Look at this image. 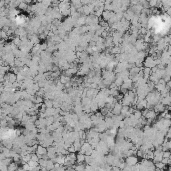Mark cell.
Returning <instances> with one entry per match:
<instances>
[{
  "mask_svg": "<svg viewBox=\"0 0 171 171\" xmlns=\"http://www.w3.org/2000/svg\"><path fill=\"white\" fill-rule=\"evenodd\" d=\"M114 83H115V85L117 86V87L120 88L121 86L123 85L124 80H123L122 78H121V77H118V76H117V77H116V79H115V81H114Z\"/></svg>",
  "mask_w": 171,
  "mask_h": 171,
  "instance_id": "obj_11",
  "label": "cell"
},
{
  "mask_svg": "<svg viewBox=\"0 0 171 171\" xmlns=\"http://www.w3.org/2000/svg\"><path fill=\"white\" fill-rule=\"evenodd\" d=\"M44 105L46 106V108H53V100H45Z\"/></svg>",
  "mask_w": 171,
  "mask_h": 171,
  "instance_id": "obj_14",
  "label": "cell"
},
{
  "mask_svg": "<svg viewBox=\"0 0 171 171\" xmlns=\"http://www.w3.org/2000/svg\"><path fill=\"white\" fill-rule=\"evenodd\" d=\"M85 159H86V155L81 152L76 154V161H77V164H83L85 162Z\"/></svg>",
  "mask_w": 171,
  "mask_h": 171,
  "instance_id": "obj_7",
  "label": "cell"
},
{
  "mask_svg": "<svg viewBox=\"0 0 171 171\" xmlns=\"http://www.w3.org/2000/svg\"><path fill=\"white\" fill-rule=\"evenodd\" d=\"M115 15V12H113V11H107V10H104V12L102 14V19L104 21H106V22H109L110 19H111L113 16Z\"/></svg>",
  "mask_w": 171,
  "mask_h": 171,
  "instance_id": "obj_5",
  "label": "cell"
},
{
  "mask_svg": "<svg viewBox=\"0 0 171 171\" xmlns=\"http://www.w3.org/2000/svg\"><path fill=\"white\" fill-rule=\"evenodd\" d=\"M18 169H19L18 168V164L16 162H14V161L8 166V171H18Z\"/></svg>",
  "mask_w": 171,
  "mask_h": 171,
  "instance_id": "obj_10",
  "label": "cell"
},
{
  "mask_svg": "<svg viewBox=\"0 0 171 171\" xmlns=\"http://www.w3.org/2000/svg\"><path fill=\"white\" fill-rule=\"evenodd\" d=\"M125 163H126V165L133 167V166H135V165L138 164V157H137V156H135V155L129 156V157H127L125 159Z\"/></svg>",
  "mask_w": 171,
  "mask_h": 171,
  "instance_id": "obj_3",
  "label": "cell"
},
{
  "mask_svg": "<svg viewBox=\"0 0 171 171\" xmlns=\"http://www.w3.org/2000/svg\"><path fill=\"white\" fill-rule=\"evenodd\" d=\"M153 110L156 112V113H158V112H161V113H162V112L165 111V106L161 102H159V103H157V104L155 105V106H154Z\"/></svg>",
  "mask_w": 171,
  "mask_h": 171,
  "instance_id": "obj_8",
  "label": "cell"
},
{
  "mask_svg": "<svg viewBox=\"0 0 171 171\" xmlns=\"http://www.w3.org/2000/svg\"><path fill=\"white\" fill-rule=\"evenodd\" d=\"M29 7H30V6H28V3H27V2H26V1H24V2H21L20 5H19V7H18V8L21 9V10H26V9H28Z\"/></svg>",
  "mask_w": 171,
  "mask_h": 171,
  "instance_id": "obj_12",
  "label": "cell"
},
{
  "mask_svg": "<svg viewBox=\"0 0 171 171\" xmlns=\"http://www.w3.org/2000/svg\"><path fill=\"white\" fill-rule=\"evenodd\" d=\"M18 171H26V170H24L23 168H19V169H18Z\"/></svg>",
  "mask_w": 171,
  "mask_h": 171,
  "instance_id": "obj_16",
  "label": "cell"
},
{
  "mask_svg": "<svg viewBox=\"0 0 171 171\" xmlns=\"http://www.w3.org/2000/svg\"><path fill=\"white\" fill-rule=\"evenodd\" d=\"M47 148L46 147H44V146H42V145L39 144L38 145V147H37V150H36V154L39 156L40 158H43L44 156H46L47 155Z\"/></svg>",
  "mask_w": 171,
  "mask_h": 171,
  "instance_id": "obj_4",
  "label": "cell"
},
{
  "mask_svg": "<svg viewBox=\"0 0 171 171\" xmlns=\"http://www.w3.org/2000/svg\"><path fill=\"white\" fill-rule=\"evenodd\" d=\"M59 81L63 84V85H65V84L69 83L70 81H71V78L68 76H66V75H64V74H62V75L59 77Z\"/></svg>",
  "mask_w": 171,
  "mask_h": 171,
  "instance_id": "obj_9",
  "label": "cell"
},
{
  "mask_svg": "<svg viewBox=\"0 0 171 171\" xmlns=\"http://www.w3.org/2000/svg\"><path fill=\"white\" fill-rule=\"evenodd\" d=\"M99 17L95 15V14H91V15L87 16L86 18V25L87 26H93V25H99Z\"/></svg>",
  "mask_w": 171,
  "mask_h": 171,
  "instance_id": "obj_2",
  "label": "cell"
},
{
  "mask_svg": "<svg viewBox=\"0 0 171 171\" xmlns=\"http://www.w3.org/2000/svg\"><path fill=\"white\" fill-rule=\"evenodd\" d=\"M122 103L121 102H117L115 105H114L113 109L111 110L112 113H113V115H120L121 114V110H122Z\"/></svg>",
  "mask_w": 171,
  "mask_h": 171,
  "instance_id": "obj_6",
  "label": "cell"
},
{
  "mask_svg": "<svg viewBox=\"0 0 171 171\" xmlns=\"http://www.w3.org/2000/svg\"><path fill=\"white\" fill-rule=\"evenodd\" d=\"M143 64H144L145 68H149V69H153L157 66V62H156V60L154 59V57H152V56H147V57L145 58Z\"/></svg>",
  "mask_w": 171,
  "mask_h": 171,
  "instance_id": "obj_1",
  "label": "cell"
},
{
  "mask_svg": "<svg viewBox=\"0 0 171 171\" xmlns=\"http://www.w3.org/2000/svg\"><path fill=\"white\" fill-rule=\"evenodd\" d=\"M85 165L84 164H77L76 166H74V169L75 171H85Z\"/></svg>",
  "mask_w": 171,
  "mask_h": 171,
  "instance_id": "obj_13",
  "label": "cell"
},
{
  "mask_svg": "<svg viewBox=\"0 0 171 171\" xmlns=\"http://www.w3.org/2000/svg\"><path fill=\"white\" fill-rule=\"evenodd\" d=\"M67 151H68L69 153H75V152H76V149H75V147L73 146V144H72L71 146H70L69 148L67 149Z\"/></svg>",
  "mask_w": 171,
  "mask_h": 171,
  "instance_id": "obj_15",
  "label": "cell"
}]
</instances>
